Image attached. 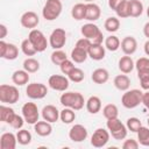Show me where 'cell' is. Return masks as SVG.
<instances>
[{
  "mask_svg": "<svg viewBox=\"0 0 149 149\" xmlns=\"http://www.w3.org/2000/svg\"><path fill=\"white\" fill-rule=\"evenodd\" d=\"M59 101L64 107H69V108H72L74 111L81 109L84 107V104L86 102L84 100V97L81 93L72 92V91H69V92L64 91V93L59 98Z\"/></svg>",
  "mask_w": 149,
  "mask_h": 149,
  "instance_id": "1",
  "label": "cell"
},
{
  "mask_svg": "<svg viewBox=\"0 0 149 149\" xmlns=\"http://www.w3.org/2000/svg\"><path fill=\"white\" fill-rule=\"evenodd\" d=\"M142 95H143V92L137 88L127 90L121 97V104L123 107L128 109H133L137 107L140 104H142Z\"/></svg>",
  "mask_w": 149,
  "mask_h": 149,
  "instance_id": "2",
  "label": "cell"
},
{
  "mask_svg": "<svg viewBox=\"0 0 149 149\" xmlns=\"http://www.w3.org/2000/svg\"><path fill=\"white\" fill-rule=\"evenodd\" d=\"M62 9L63 5L61 0H47L42 8V15L47 21H54L61 15Z\"/></svg>",
  "mask_w": 149,
  "mask_h": 149,
  "instance_id": "3",
  "label": "cell"
},
{
  "mask_svg": "<svg viewBox=\"0 0 149 149\" xmlns=\"http://www.w3.org/2000/svg\"><path fill=\"white\" fill-rule=\"evenodd\" d=\"M20 99V93L16 86L2 84L0 85V101L2 104H15Z\"/></svg>",
  "mask_w": 149,
  "mask_h": 149,
  "instance_id": "4",
  "label": "cell"
},
{
  "mask_svg": "<svg viewBox=\"0 0 149 149\" xmlns=\"http://www.w3.org/2000/svg\"><path fill=\"white\" fill-rule=\"evenodd\" d=\"M106 127H107V129H108V132H109V134L112 135L113 139H115V140L126 139L128 129L118 118L108 119L107 122H106Z\"/></svg>",
  "mask_w": 149,
  "mask_h": 149,
  "instance_id": "5",
  "label": "cell"
},
{
  "mask_svg": "<svg viewBox=\"0 0 149 149\" xmlns=\"http://www.w3.org/2000/svg\"><path fill=\"white\" fill-rule=\"evenodd\" d=\"M29 41L31 42V44L34 45V48L36 49L37 52H43L47 47H48V40L45 37V35L38 30V29H31L29 35H28Z\"/></svg>",
  "mask_w": 149,
  "mask_h": 149,
  "instance_id": "6",
  "label": "cell"
},
{
  "mask_svg": "<svg viewBox=\"0 0 149 149\" xmlns=\"http://www.w3.org/2000/svg\"><path fill=\"white\" fill-rule=\"evenodd\" d=\"M26 94L33 100L43 99L48 94V87L42 83H30L26 87Z\"/></svg>",
  "mask_w": 149,
  "mask_h": 149,
  "instance_id": "7",
  "label": "cell"
},
{
  "mask_svg": "<svg viewBox=\"0 0 149 149\" xmlns=\"http://www.w3.org/2000/svg\"><path fill=\"white\" fill-rule=\"evenodd\" d=\"M21 112H22V116H23V119L27 123L35 125L38 121L40 113H38L37 105L35 102H26L22 106Z\"/></svg>",
  "mask_w": 149,
  "mask_h": 149,
  "instance_id": "8",
  "label": "cell"
},
{
  "mask_svg": "<svg viewBox=\"0 0 149 149\" xmlns=\"http://www.w3.org/2000/svg\"><path fill=\"white\" fill-rule=\"evenodd\" d=\"M66 43V31L63 28H56L49 36V44L54 50L62 49Z\"/></svg>",
  "mask_w": 149,
  "mask_h": 149,
  "instance_id": "9",
  "label": "cell"
},
{
  "mask_svg": "<svg viewBox=\"0 0 149 149\" xmlns=\"http://www.w3.org/2000/svg\"><path fill=\"white\" fill-rule=\"evenodd\" d=\"M69 83H70V79L65 76H62V74H52L48 79L49 87L55 90V91H58V92L66 91L69 88V85H70Z\"/></svg>",
  "mask_w": 149,
  "mask_h": 149,
  "instance_id": "10",
  "label": "cell"
},
{
  "mask_svg": "<svg viewBox=\"0 0 149 149\" xmlns=\"http://www.w3.org/2000/svg\"><path fill=\"white\" fill-rule=\"evenodd\" d=\"M109 136L111 134L108 129L106 130L105 128H97L91 136V144L94 148H102L108 143Z\"/></svg>",
  "mask_w": 149,
  "mask_h": 149,
  "instance_id": "11",
  "label": "cell"
},
{
  "mask_svg": "<svg viewBox=\"0 0 149 149\" xmlns=\"http://www.w3.org/2000/svg\"><path fill=\"white\" fill-rule=\"evenodd\" d=\"M19 56V48L13 43H6L3 40L0 41V57L7 61H14Z\"/></svg>",
  "mask_w": 149,
  "mask_h": 149,
  "instance_id": "12",
  "label": "cell"
},
{
  "mask_svg": "<svg viewBox=\"0 0 149 149\" xmlns=\"http://www.w3.org/2000/svg\"><path fill=\"white\" fill-rule=\"evenodd\" d=\"M20 23L23 28H27V29H35L38 23H40V17L38 15L33 12V10H28V12H24L22 15H21V19H20Z\"/></svg>",
  "mask_w": 149,
  "mask_h": 149,
  "instance_id": "13",
  "label": "cell"
},
{
  "mask_svg": "<svg viewBox=\"0 0 149 149\" xmlns=\"http://www.w3.org/2000/svg\"><path fill=\"white\" fill-rule=\"evenodd\" d=\"M87 137V129L83 125H73L69 130V139L72 142H83Z\"/></svg>",
  "mask_w": 149,
  "mask_h": 149,
  "instance_id": "14",
  "label": "cell"
},
{
  "mask_svg": "<svg viewBox=\"0 0 149 149\" xmlns=\"http://www.w3.org/2000/svg\"><path fill=\"white\" fill-rule=\"evenodd\" d=\"M41 112H42L41 114H42L43 120H45V121H48L50 123H54V122L58 121V119H59V113L61 112L54 105H47V106H44Z\"/></svg>",
  "mask_w": 149,
  "mask_h": 149,
  "instance_id": "15",
  "label": "cell"
},
{
  "mask_svg": "<svg viewBox=\"0 0 149 149\" xmlns=\"http://www.w3.org/2000/svg\"><path fill=\"white\" fill-rule=\"evenodd\" d=\"M120 47H121V50L123 51L125 55L130 56V55L135 54V51L137 49V41L133 36H126L122 38Z\"/></svg>",
  "mask_w": 149,
  "mask_h": 149,
  "instance_id": "16",
  "label": "cell"
},
{
  "mask_svg": "<svg viewBox=\"0 0 149 149\" xmlns=\"http://www.w3.org/2000/svg\"><path fill=\"white\" fill-rule=\"evenodd\" d=\"M17 143L16 135L7 132L0 136V149H15Z\"/></svg>",
  "mask_w": 149,
  "mask_h": 149,
  "instance_id": "17",
  "label": "cell"
},
{
  "mask_svg": "<svg viewBox=\"0 0 149 149\" xmlns=\"http://www.w3.org/2000/svg\"><path fill=\"white\" fill-rule=\"evenodd\" d=\"M100 15H101V9L97 3H94V2H87L86 3L85 20H87L90 22H94V21L100 19Z\"/></svg>",
  "mask_w": 149,
  "mask_h": 149,
  "instance_id": "18",
  "label": "cell"
},
{
  "mask_svg": "<svg viewBox=\"0 0 149 149\" xmlns=\"http://www.w3.org/2000/svg\"><path fill=\"white\" fill-rule=\"evenodd\" d=\"M101 30L99 29V27L97 24H94L93 22H88V23H85L84 26H81L80 28V33L81 35L85 37V38H88V40H93Z\"/></svg>",
  "mask_w": 149,
  "mask_h": 149,
  "instance_id": "19",
  "label": "cell"
},
{
  "mask_svg": "<svg viewBox=\"0 0 149 149\" xmlns=\"http://www.w3.org/2000/svg\"><path fill=\"white\" fill-rule=\"evenodd\" d=\"M106 48L102 44H91L90 49H88V57L92 58L93 61H101L105 58L106 55Z\"/></svg>",
  "mask_w": 149,
  "mask_h": 149,
  "instance_id": "20",
  "label": "cell"
},
{
  "mask_svg": "<svg viewBox=\"0 0 149 149\" xmlns=\"http://www.w3.org/2000/svg\"><path fill=\"white\" fill-rule=\"evenodd\" d=\"M34 130L38 136H49L52 133V126L50 122L43 120V121H37L34 125Z\"/></svg>",
  "mask_w": 149,
  "mask_h": 149,
  "instance_id": "21",
  "label": "cell"
},
{
  "mask_svg": "<svg viewBox=\"0 0 149 149\" xmlns=\"http://www.w3.org/2000/svg\"><path fill=\"white\" fill-rule=\"evenodd\" d=\"M91 79L93 80V83H95V84H105V83H107L108 81V79H109V72L106 70V69H104V68H98V69H95L93 72H92V74H91Z\"/></svg>",
  "mask_w": 149,
  "mask_h": 149,
  "instance_id": "22",
  "label": "cell"
},
{
  "mask_svg": "<svg viewBox=\"0 0 149 149\" xmlns=\"http://www.w3.org/2000/svg\"><path fill=\"white\" fill-rule=\"evenodd\" d=\"M119 70L122 72V73H130L133 71V69L135 68V63L133 61V58L129 56V55H126V56H122L120 59H119Z\"/></svg>",
  "mask_w": 149,
  "mask_h": 149,
  "instance_id": "23",
  "label": "cell"
},
{
  "mask_svg": "<svg viewBox=\"0 0 149 149\" xmlns=\"http://www.w3.org/2000/svg\"><path fill=\"white\" fill-rule=\"evenodd\" d=\"M12 81L17 86H23L29 81V72L23 70H16L12 74Z\"/></svg>",
  "mask_w": 149,
  "mask_h": 149,
  "instance_id": "24",
  "label": "cell"
},
{
  "mask_svg": "<svg viewBox=\"0 0 149 149\" xmlns=\"http://www.w3.org/2000/svg\"><path fill=\"white\" fill-rule=\"evenodd\" d=\"M85 105H86L87 112L91 113V114H97V113H99L100 109H101V100H100V98L97 97V95L90 97V98L86 100Z\"/></svg>",
  "mask_w": 149,
  "mask_h": 149,
  "instance_id": "25",
  "label": "cell"
},
{
  "mask_svg": "<svg viewBox=\"0 0 149 149\" xmlns=\"http://www.w3.org/2000/svg\"><path fill=\"white\" fill-rule=\"evenodd\" d=\"M113 84H114V86H115L119 91H123V92H125V91L129 90L130 79H129V77H128L126 73H123V74H118V76L114 78Z\"/></svg>",
  "mask_w": 149,
  "mask_h": 149,
  "instance_id": "26",
  "label": "cell"
},
{
  "mask_svg": "<svg viewBox=\"0 0 149 149\" xmlns=\"http://www.w3.org/2000/svg\"><path fill=\"white\" fill-rule=\"evenodd\" d=\"M71 16L77 21L85 20V16H86V3H81V2L76 3L71 9Z\"/></svg>",
  "mask_w": 149,
  "mask_h": 149,
  "instance_id": "27",
  "label": "cell"
},
{
  "mask_svg": "<svg viewBox=\"0 0 149 149\" xmlns=\"http://www.w3.org/2000/svg\"><path fill=\"white\" fill-rule=\"evenodd\" d=\"M88 57V52L84 49H80L78 47H74L72 50H71V59L74 62V63H84Z\"/></svg>",
  "mask_w": 149,
  "mask_h": 149,
  "instance_id": "28",
  "label": "cell"
},
{
  "mask_svg": "<svg viewBox=\"0 0 149 149\" xmlns=\"http://www.w3.org/2000/svg\"><path fill=\"white\" fill-rule=\"evenodd\" d=\"M15 114L16 113L14 112V109L12 107L5 106V105H1L0 106V120L2 122H6V123L9 125L12 122V120L14 119Z\"/></svg>",
  "mask_w": 149,
  "mask_h": 149,
  "instance_id": "29",
  "label": "cell"
},
{
  "mask_svg": "<svg viewBox=\"0 0 149 149\" xmlns=\"http://www.w3.org/2000/svg\"><path fill=\"white\" fill-rule=\"evenodd\" d=\"M135 68L137 71V77L142 74H149V57H141L136 61Z\"/></svg>",
  "mask_w": 149,
  "mask_h": 149,
  "instance_id": "30",
  "label": "cell"
},
{
  "mask_svg": "<svg viewBox=\"0 0 149 149\" xmlns=\"http://www.w3.org/2000/svg\"><path fill=\"white\" fill-rule=\"evenodd\" d=\"M59 119H61V121L63 123H66V125L72 123L76 120V112H74V109L69 108V107H64L61 111V113H59Z\"/></svg>",
  "mask_w": 149,
  "mask_h": 149,
  "instance_id": "31",
  "label": "cell"
},
{
  "mask_svg": "<svg viewBox=\"0 0 149 149\" xmlns=\"http://www.w3.org/2000/svg\"><path fill=\"white\" fill-rule=\"evenodd\" d=\"M129 1V16L139 17L143 13V3L140 0H128Z\"/></svg>",
  "mask_w": 149,
  "mask_h": 149,
  "instance_id": "32",
  "label": "cell"
},
{
  "mask_svg": "<svg viewBox=\"0 0 149 149\" xmlns=\"http://www.w3.org/2000/svg\"><path fill=\"white\" fill-rule=\"evenodd\" d=\"M23 69L29 72V73H34V72H37L40 70V62L33 57H28L23 61V64H22Z\"/></svg>",
  "mask_w": 149,
  "mask_h": 149,
  "instance_id": "33",
  "label": "cell"
},
{
  "mask_svg": "<svg viewBox=\"0 0 149 149\" xmlns=\"http://www.w3.org/2000/svg\"><path fill=\"white\" fill-rule=\"evenodd\" d=\"M104 27L108 33H115L120 28V20L115 16H109V17L106 19V21L104 23Z\"/></svg>",
  "mask_w": 149,
  "mask_h": 149,
  "instance_id": "34",
  "label": "cell"
},
{
  "mask_svg": "<svg viewBox=\"0 0 149 149\" xmlns=\"http://www.w3.org/2000/svg\"><path fill=\"white\" fill-rule=\"evenodd\" d=\"M120 40L118 36L115 35H109L105 38V48L109 51H116L119 48H120Z\"/></svg>",
  "mask_w": 149,
  "mask_h": 149,
  "instance_id": "35",
  "label": "cell"
},
{
  "mask_svg": "<svg viewBox=\"0 0 149 149\" xmlns=\"http://www.w3.org/2000/svg\"><path fill=\"white\" fill-rule=\"evenodd\" d=\"M137 141L143 147H149V127L142 126L137 130Z\"/></svg>",
  "mask_w": 149,
  "mask_h": 149,
  "instance_id": "36",
  "label": "cell"
},
{
  "mask_svg": "<svg viewBox=\"0 0 149 149\" xmlns=\"http://www.w3.org/2000/svg\"><path fill=\"white\" fill-rule=\"evenodd\" d=\"M102 115L106 118V120L118 118V115H119L118 106L114 105V104H107V105L102 108Z\"/></svg>",
  "mask_w": 149,
  "mask_h": 149,
  "instance_id": "37",
  "label": "cell"
},
{
  "mask_svg": "<svg viewBox=\"0 0 149 149\" xmlns=\"http://www.w3.org/2000/svg\"><path fill=\"white\" fill-rule=\"evenodd\" d=\"M16 139H17V143H20L22 146H27L31 142V134L29 130L21 128L16 133Z\"/></svg>",
  "mask_w": 149,
  "mask_h": 149,
  "instance_id": "38",
  "label": "cell"
},
{
  "mask_svg": "<svg viewBox=\"0 0 149 149\" xmlns=\"http://www.w3.org/2000/svg\"><path fill=\"white\" fill-rule=\"evenodd\" d=\"M50 59L55 65H61L65 59H68V56H66L65 51H63L62 49H57V50L52 51V54L50 56Z\"/></svg>",
  "mask_w": 149,
  "mask_h": 149,
  "instance_id": "39",
  "label": "cell"
},
{
  "mask_svg": "<svg viewBox=\"0 0 149 149\" xmlns=\"http://www.w3.org/2000/svg\"><path fill=\"white\" fill-rule=\"evenodd\" d=\"M68 78H69L71 81H73V83H80V81L84 80L85 73H84V71H83L81 69L74 66V68L71 70V72L68 74Z\"/></svg>",
  "mask_w": 149,
  "mask_h": 149,
  "instance_id": "40",
  "label": "cell"
},
{
  "mask_svg": "<svg viewBox=\"0 0 149 149\" xmlns=\"http://www.w3.org/2000/svg\"><path fill=\"white\" fill-rule=\"evenodd\" d=\"M115 13H116L118 17H120V19L129 17V1L123 0L121 2V5L115 9Z\"/></svg>",
  "mask_w": 149,
  "mask_h": 149,
  "instance_id": "41",
  "label": "cell"
},
{
  "mask_svg": "<svg viewBox=\"0 0 149 149\" xmlns=\"http://www.w3.org/2000/svg\"><path fill=\"white\" fill-rule=\"evenodd\" d=\"M21 50L26 56H34L37 52L34 45L31 44V42L29 41V38H26L21 42Z\"/></svg>",
  "mask_w": 149,
  "mask_h": 149,
  "instance_id": "42",
  "label": "cell"
},
{
  "mask_svg": "<svg viewBox=\"0 0 149 149\" xmlns=\"http://www.w3.org/2000/svg\"><path fill=\"white\" fill-rule=\"evenodd\" d=\"M126 127L128 130L133 132V133H137V130L142 127V123L140 121V119L133 116V118H129L127 119V122H126Z\"/></svg>",
  "mask_w": 149,
  "mask_h": 149,
  "instance_id": "43",
  "label": "cell"
},
{
  "mask_svg": "<svg viewBox=\"0 0 149 149\" xmlns=\"http://www.w3.org/2000/svg\"><path fill=\"white\" fill-rule=\"evenodd\" d=\"M74 68V64H73V61L71 59H65L61 65H59V69H61V72L63 73V74H69L70 72H71V70Z\"/></svg>",
  "mask_w": 149,
  "mask_h": 149,
  "instance_id": "44",
  "label": "cell"
},
{
  "mask_svg": "<svg viewBox=\"0 0 149 149\" xmlns=\"http://www.w3.org/2000/svg\"><path fill=\"white\" fill-rule=\"evenodd\" d=\"M26 121H24V119H23V116H21V115H17V114H15V116H14V119L12 120V122L9 123L10 125V127H13L14 129H21L22 128V126H23V123H24Z\"/></svg>",
  "mask_w": 149,
  "mask_h": 149,
  "instance_id": "45",
  "label": "cell"
},
{
  "mask_svg": "<svg viewBox=\"0 0 149 149\" xmlns=\"http://www.w3.org/2000/svg\"><path fill=\"white\" fill-rule=\"evenodd\" d=\"M140 147V143L137 140H134V139H128V140H125V142L122 143V148L123 149H137Z\"/></svg>",
  "mask_w": 149,
  "mask_h": 149,
  "instance_id": "46",
  "label": "cell"
},
{
  "mask_svg": "<svg viewBox=\"0 0 149 149\" xmlns=\"http://www.w3.org/2000/svg\"><path fill=\"white\" fill-rule=\"evenodd\" d=\"M91 44H92L91 40L83 37V38H79V40L77 41V43H76V45H74V47H78V48H80V49H84V50L88 51V49H90Z\"/></svg>",
  "mask_w": 149,
  "mask_h": 149,
  "instance_id": "47",
  "label": "cell"
},
{
  "mask_svg": "<svg viewBox=\"0 0 149 149\" xmlns=\"http://www.w3.org/2000/svg\"><path fill=\"white\" fill-rule=\"evenodd\" d=\"M139 79H140V85H141L142 90L149 91V74L139 76Z\"/></svg>",
  "mask_w": 149,
  "mask_h": 149,
  "instance_id": "48",
  "label": "cell"
},
{
  "mask_svg": "<svg viewBox=\"0 0 149 149\" xmlns=\"http://www.w3.org/2000/svg\"><path fill=\"white\" fill-rule=\"evenodd\" d=\"M122 1L123 0H108V7L115 12V9L121 5Z\"/></svg>",
  "mask_w": 149,
  "mask_h": 149,
  "instance_id": "49",
  "label": "cell"
},
{
  "mask_svg": "<svg viewBox=\"0 0 149 149\" xmlns=\"http://www.w3.org/2000/svg\"><path fill=\"white\" fill-rule=\"evenodd\" d=\"M142 104L144 105V107H146L147 109H149V91L143 92V95H142Z\"/></svg>",
  "mask_w": 149,
  "mask_h": 149,
  "instance_id": "50",
  "label": "cell"
},
{
  "mask_svg": "<svg viewBox=\"0 0 149 149\" xmlns=\"http://www.w3.org/2000/svg\"><path fill=\"white\" fill-rule=\"evenodd\" d=\"M102 41H104V35H102L101 31H100L93 40H91V42H92L93 44H102Z\"/></svg>",
  "mask_w": 149,
  "mask_h": 149,
  "instance_id": "51",
  "label": "cell"
},
{
  "mask_svg": "<svg viewBox=\"0 0 149 149\" xmlns=\"http://www.w3.org/2000/svg\"><path fill=\"white\" fill-rule=\"evenodd\" d=\"M0 30H1V34H0V38L1 40H3L5 37H6V35H7V27L5 26V24H0Z\"/></svg>",
  "mask_w": 149,
  "mask_h": 149,
  "instance_id": "52",
  "label": "cell"
},
{
  "mask_svg": "<svg viewBox=\"0 0 149 149\" xmlns=\"http://www.w3.org/2000/svg\"><path fill=\"white\" fill-rule=\"evenodd\" d=\"M143 34H144V36L148 37V40H149V21L143 26Z\"/></svg>",
  "mask_w": 149,
  "mask_h": 149,
  "instance_id": "53",
  "label": "cell"
},
{
  "mask_svg": "<svg viewBox=\"0 0 149 149\" xmlns=\"http://www.w3.org/2000/svg\"><path fill=\"white\" fill-rule=\"evenodd\" d=\"M143 49H144V54L149 57V40L144 43V47H143Z\"/></svg>",
  "mask_w": 149,
  "mask_h": 149,
  "instance_id": "54",
  "label": "cell"
},
{
  "mask_svg": "<svg viewBox=\"0 0 149 149\" xmlns=\"http://www.w3.org/2000/svg\"><path fill=\"white\" fill-rule=\"evenodd\" d=\"M147 15H148V17H149V6H148V8H147Z\"/></svg>",
  "mask_w": 149,
  "mask_h": 149,
  "instance_id": "55",
  "label": "cell"
},
{
  "mask_svg": "<svg viewBox=\"0 0 149 149\" xmlns=\"http://www.w3.org/2000/svg\"><path fill=\"white\" fill-rule=\"evenodd\" d=\"M85 1H86V2H93L94 0H85Z\"/></svg>",
  "mask_w": 149,
  "mask_h": 149,
  "instance_id": "56",
  "label": "cell"
},
{
  "mask_svg": "<svg viewBox=\"0 0 149 149\" xmlns=\"http://www.w3.org/2000/svg\"><path fill=\"white\" fill-rule=\"evenodd\" d=\"M147 123H148V127H149V118H148V120H147Z\"/></svg>",
  "mask_w": 149,
  "mask_h": 149,
  "instance_id": "57",
  "label": "cell"
}]
</instances>
